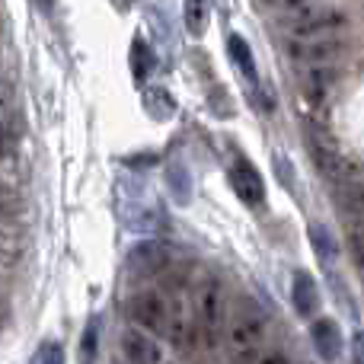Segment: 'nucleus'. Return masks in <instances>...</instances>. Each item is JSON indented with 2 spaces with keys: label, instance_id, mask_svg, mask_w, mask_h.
Masks as SVG:
<instances>
[{
  "label": "nucleus",
  "instance_id": "obj_1",
  "mask_svg": "<svg viewBox=\"0 0 364 364\" xmlns=\"http://www.w3.org/2000/svg\"><path fill=\"white\" fill-rule=\"evenodd\" d=\"M224 339L230 348V364H259L269 339V320L252 297H237L227 310Z\"/></svg>",
  "mask_w": 364,
  "mask_h": 364
},
{
  "label": "nucleus",
  "instance_id": "obj_2",
  "mask_svg": "<svg viewBox=\"0 0 364 364\" xmlns=\"http://www.w3.org/2000/svg\"><path fill=\"white\" fill-rule=\"evenodd\" d=\"M192 314H195V323H198L201 342L208 348H218L220 336H224V320H227V301H224V288H220L218 278H201L195 284Z\"/></svg>",
  "mask_w": 364,
  "mask_h": 364
},
{
  "label": "nucleus",
  "instance_id": "obj_3",
  "mask_svg": "<svg viewBox=\"0 0 364 364\" xmlns=\"http://www.w3.org/2000/svg\"><path fill=\"white\" fill-rule=\"evenodd\" d=\"M128 316H132L134 329L154 336H166V294L164 291H138V294L128 301Z\"/></svg>",
  "mask_w": 364,
  "mask_h": 364
},
{
  "label": "nucleus",
  "instance_id": "obj_4",
  "mask_svg": "<svg viewBox=\"0 0 364 364\" xmlns=\"http://www.w3.org/2000/svg\"><path fill=\"white\" fill-rule=\"evenodd\" d=\"M288 58L307 68H336L348 58V45L342 38H323V42H288Z\"/></svg>",
  "mask_w": 364,
  "mask_h": 364
},
{
  "label": "nucleus",
  "instance_id": "obj_5",
  "mask_svg": "<svg viewBox=\"0 0 364 364\" xmlns=\"http://www.w3.org/2000/svg\"><path fill=\"white\" fill-rule=\"evenodd\" d=\"M119 352H122V358H125V364H164V348H160V342L134 326L122 329Z\"/></svg>",
  "mask_w": 364,
  "mask_h": 364
},
{
  "label": "nucleus",
  "instance_id": "obj_6",
  "mask_svg": "<svg viewBox=\"0 0 364 364\" xmlns=\"http://www.w3.org/2000/svg\"><path fill=\"white\" fill-rule=\"evenodd\" d=\"M128 272L138 278H154L160 275V272L170 265V252L164 250L160 243H154V240H147V243H138L128 250V259H125Z\"/></svg>",
  "mask_w": 364,
  "mask_h": 364
},
{
  "label": "nucleus",
  "instance_id": "obj_7",
  "mask_svg": "<svg viewBox=\"0 0 364 364\" xmlns=\"http://www.w3.org/2000/svg\"><path fill=\"white\" fill-rule=\"evenodd\" d=\"M230 186L233 192L240 195V201H246L250 208H259L265 201V182L259 176V170L250 164V160L240 157L230 170Z\"/></svg>",
  "mask_w": 364,
  "mask_h": 364
},
{
  "label": "nucleus",
  "instance_id": "obj_8",
  "mask_svg": "<svg viewBox=\"0 0 364 364\" xmlns=\"http://www.w3.org/2000/svg\"><path fill=\"white\" fill-rule=\"evenodd\" d=\"M310 339H314L316 355H320L323 361L336 364L342 358V333H339V326H336V320H329V316L314 320V326H310Z\"/></svg>",
  "mask_w": 364,
  "mask_h": 364
},
{
  "label": "nucleus",
  "instance_id": "obj_9",
  "mask_svg": "<svg viewBox=\"0 0 364 364\" xmlns=\"http://www.w3.org/2000/svg\"><path fill=\"white\" fill-rule=\"evenodd\" d=\"M339 80H342V74L336 68H307L301 74V87L310 102H326L329 93L339 87Z\"/></svg>",
  "mask_w": 364,
  "mask_h": 364
},
{
  "label": "nucleus",
  "instance_id": "obj_10",
  "mask_svg": "<svg viewBox=\"0 0 364 364\" xmlns=\"http://www.w3.org/2000/svg\"><path fill=\"white\" fill-rule=\"evenodd\" d=\"M291 297H294V307L301 316H316L320 291H316V282L307 275V272H297L294 275V282H291Z\"/></svg>",
  "mask_w": 364,
  "mask_h": 364
},
{
  "label": "nucleus",
  "instance_id": "obj_11",
  "mask_svg": "<svg viewBox=\"0 0 364 364\" xmlns=\"http://www.w3.org/2000/svg\"><path fill=\"white\" fill-rule=\"evenodd\" d=\"M166 186H170L173 198H176L179 205L192 201V173H188V166L182 164V160H170V164H166Z\"/></svg>",
  "mask_w": 364,
  "mask_h": 364
},
{
  "label": "nucleus",
  "instance_id": "obj_12",
  "mask_svg": "<svg viewBox=\"0 0 364 364\" xmlns=\"http://www.w3.org/2000/svg\"><path fill=\"white\" fill-rule=\"evenodd\" d=\"M227 51H230V61L240 68V74L246 77V83L256 87V61H252V51H250V45H246V38L230 36L227 38Z\"/></svg>",
  "mask_w": 364,
  "mask_h": 364
},
{
  "label": "nucleus",
  "instance_id": "obj_13",
  "mask_svg": "<svg viewBox=\"0 0 364 364\" xmlns=\"http://www.w3.org/2000/svg\"><path fill=\"white\" fill-rule=\"evenodd\" d=\"M310 243H314V250L320 252L323 262H333V259L339 256V240L329 233L326 224H310Z\"/></svg>",
  "mask_w": 364,
  "mask_h": 364
},
{
  "label": "nucleus",
  "instance_id": "obj_14",
  "mask_svg": "<svg viewBox=\"0 0 364 364\" xmlns=\"http://www.w3.org/2000/svg\"><path fill=\"white\" fill-rule=\"evenodd\" d=\"M132 70H134V80L138 83H144L147 77H151V70H154V51L147 48L141 38H134L132 42Z\"/></svg>",
  "mask_w": 364,
  "mask_h": 364
},
{
  "label": "nucleus",
  "instance_id": "obj_15",
  "mask_svg": "<svg viewBox=\"0 0 364 364\" xmlns=\"http://www.w3.org/2000/svg\"><path fill=\"white\" fill-rule=\"evenodd\" d=\"M147 112L154 115V119H170L173 112H176V102H173V96L166 93L164 87H154L147 90V100H144Z\"/></svg>",
  "mask_w": 364,
  "mask_h": 364
},
{
  "label": "nucleus",
  "instance_id": "obj_16",
  "mask_svg": "<svg viewBox=\"0 0 364 364\" xmlns=\"http://www.w3.org/2000/svg\"><path fill=\"white\" fill-rule=\"evenodd\" d=\"M208 16H211V10H208V4H188L186 6V26L192 36H201V32L208 29Z\"/></svg>",
  "mask_w": 364,
  "mask_h": 364
},
{
  "label": "nucleus",
  "instance_id": "obj_17",
  "mask_svg": "<svg viewBox=\"0 0 364 364\" xmlns=\"http://www.w3.org/2000/svg\"><path fill=\"white\" fill-rule=\"evenodd\" d=\"M96 346H100V323H90L87 333L80 339V364H93L96 361Z\"/></svg>",
  "mask_w": 364,
  "mask_h": 364
},
{
  "label": "nucleus",
  "instance_id": "obj_18",
  "mask_svg": "<svg viewBox=\"0 0 364 364\" xmlns=\"http://www.w3.org/2000/svg\"><path fill=\"white\" fill-rule=\"evenodd\" d=\"M32 364H64V348L61 342H42L32 355Z\"/></svg>",
  "mask_w": 364,
  "mask_h": 364
},
{
  "label": "nucleus",
  "instance_id": "obj_19",
  "mask_svg": "<svg viewBox=\"0 0 364 364\" xmlns=\"http://www.w3.org/2000/svg\"><path fill=\"white\" fill-rule=\"evenodd\" d=\"M275 170H278V176H282V186H284V188H294V186H297L294 166H291L284 157H275Z\"/></svg>",
  "mask_w": 364,
  "mask_h": 364
},
{
  "label": "nucleus",
  "instance_id": "obj_20",
  "mask_svg": "<svg viewBox=\"0 0 364 364\" xmlns=\"http://www.w3.org/2000/svg\"><path fill=\"white\" fill-rule=\"evenodd\" d=\"M10 109H13V87L6 80H0V125L6 122Z\"/></svg>",
  "mask_w": 364,
  "mask_h": 364
},
{
  "label": "nucleus",
  "instance_id": "obj_21",
  "mask_svg": "<svg viewBox=\"0 0 364 364\" xmlns=\"http://www.w3.org/2000/svg\"><path fill=\"white\" fill-rule=\"evenodd\" d=\"M259 364H291V361L284 352H265L262 358H259Z\"/></svg>",
  "mask_w": 364,
  "mask_h": 364
},
{
  "label": "nucleus",
  "instance_id": "obj_22",
  "mask_svg": "<svg viewBox=\"0 0 364 364\" xmlns=\"http://www.w3.org/2000/svg\"><path fill=\"white\" fill-rule=\"evenodd\" d=\"M352 355H355V364H361V333L355 336V352Z\"/></svg>",
  "mask_w": 364,
  "mask_h": 364
},
{
  "label": "nucleus",
  "instance_id": "obj_23",
  "mask_svg": "<svg viewBox=\"0 0 364 364\" xmlns=\"http://www.w3.org/2000/svg\"><path fill=\"white\" fill-rule=\"evenodd\" d=\"M164 364H176V361H164Z\"/></svg>",
  "mask_w": 364,
  "mask_h": 364
}]
</instances>
